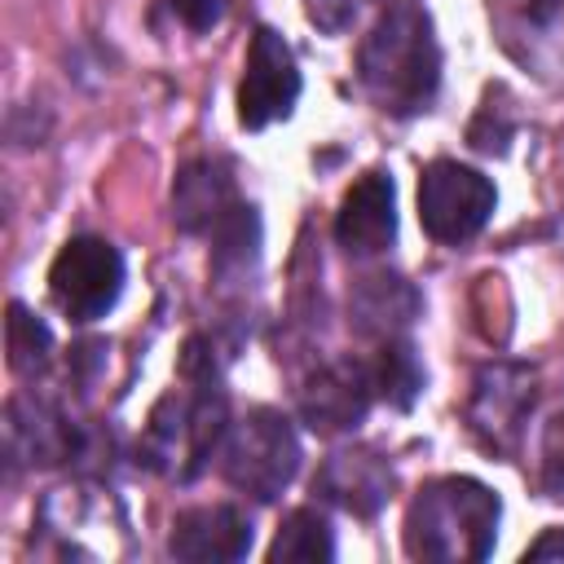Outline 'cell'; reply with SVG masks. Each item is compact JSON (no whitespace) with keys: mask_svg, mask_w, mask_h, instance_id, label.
Listing matches in <instances>:
<instances>
[{"mask_svg":"<svg viewBox=\"0 0 564 564\" xmlns=\"http://www.w3.org/2000/svg\"><path fill=\"white\" fill-rule=\"evenodd\" d=\"M494 203H498L494 181L480 176L467 163L436 159L419 176V220L445 247H458V242L476 238L489 225Z\"/></svg>","mask_w":564,"mask_h":564,"instance_id":"5","label":"cell"},{"mask_svg":"<svg viewBox=\"0 0 564 564\" xmlns=\"http://www.w3.org/2000/svg\"><path fill=\"white\" fill-rule=\"evenodd\" d=\"M551 555H564V529H551L546 538H538V542L524 551V560H551Z\"/></svg>","mask_w":564,"mask_h":564,"instance_id":"23","label":"cell"},{"mask_svg":"<svg viewBox=\"0 0 564 564\" xmlns=\"http://www.w3.org/2000/svg\"><path fill=\"white\" fill-rule=\"evenodd\" d=\"M225 4H229V0H172L176 18H181L189 31H212V26L225 18Z\"/></svg>","mask_w":564,"mask_h":564,"instance_id":"22","label":"cell"},{"mask_svg":"<svg viewBox=\"0 0 564 564\" xmlns=\"http://www.w3.org/2000/svg\"><path fill=\"white\" fill-rule=\"evenodd\" d=\"M185 366H198V357L185 348ZM225 436V397L216 392L212 383V366L198 370V388L185 397V392H172L159 401V410L150 414V427H145V458L167 471V476H198L203 458L216 449V441Z\"/></svg>","mask_w":564,"mask_h":564,"instance_id":"3","label":"cell"},{"mask_svg":"<svg viewBox=\"0 0 564 564\" xmlns=\"http://www.w3.org/2000/svg\"><path fill=\"white\" fill-rule=\"evenodd\" d=\"M414 313H419V295L397 273H370L352 291V322L361 335L392 339L401 326H410Z\"/></svg>","mask_w":564,"mask_h":564,"instance_id":"16","label":"cell"},{"mask_svg":"<svg viewBox=\"0 0 564 564\" xmlns=\"http://www.w3.org/2000/svg\"><path fill=\"white\" fill-rule=\"evenodd\" d=\"M167 551L176 560L189 564H229L242 560L251 551V520L229 507V502H212V507H189L172 520V538Z\"/></svg>","mask_w":564,"mask_h":564,"instance_id":"11","label":"cell"},{"mask_svg":"<svg viewBox=\"0 0 564 564\" xmlns=\"http://www.w3.org/2000/svg\"><path fill=\"white\" fill-rule=\"evenodd\" d=\"M529 410H533V375L524 366H489L476 375L467 419L489 449H511Z\"/></svg>","mask_w":564,"mask_h":564,"instance_id":"10","label":"cell"},{"mask_svg":"<svg viewBox=\"0 0 564 564\" xmlns=\"http://www.w3.org/2000/svg\"><path fill=\"white\" fill-rule=\"evenodd\" d=\"M269 560L273 564H282V560H300V564L335 560V533H330L326 516L313 507H295L291 516H282L273 546H269Z\"/></svg>","mask_w":564,"mask_h":564,"instance_id":"17","label":"cell"},{"mask_svg":"<svg viewBox=\"0 0 564 564\" xmlns=\"http://www.w3.org/2000/svg\"><path fill=\"white\" fill-rule=\"evenodd\" d=\"M123 291V256L106 238L79 234L70 238L53 269H48V295L70 322H97L115 308Z\"/></svg>","mask_w":564,"mask_h":564,"instance_id":"6","label":"cell"},{"mask_svg":"<svg viewBox=\"0 0 564 564\" xmlns=\"http://www.w3.org/2000/svg\"><path fill=\"white\" fill-rule=\"evenodd\" d=\"M220 467L234 489L251 494L256 502H273L300 471V436L291 419L264 405L238 419L225 436Z\"/></svg>","mask_w":564,"mask_h":564,"instance_id":"4","label":"cell"},{"mask_svg":"<svg viewBox=\"0 0 564 564\" xmlns=\"http://www.w3.org/2000/svg\"><path fill=\"white\" fill-rule=\"evenodd\" d=\"M357 9H361V0H304L308 22L322 26V31H330V35H339L357 18Z\"/></svg>","mask_w":564,"mask_h":564,"instance_id":"21","label":"cell"},{"mask_svg":"<svg viewBox=\"0 0 564 564\" xmlns=\"http://www.w3.org/2000/svg\"><path fill=\"white\" fill-rule=\"evenodd\" d=\"M502 502L471 476H441L423 485L405 511V555L410 560H485L498 538Z\"/></svg>","mask_w":564,"mask_h":564,"instance_id":"2","label":"cell"},{"mask_svg":"<svg viewBox=\"0 0 564 564\" xmlns=\"http://www.w3.org/2000/svg\"><path fill=\"white\" fill-rule=\"evenodd\" d=\"M295 97H300V66H295L291 44L273 26H256L242 84H238V123L247 132H260L286 119L295 110Z\"/></svg>","mask_w":564,"mask_h":564,"instance_id":"7","label":"cell"},{"mask_svg":"<svg viewBox=\"0 0 564 564\" xmlns=\"http://www.w3.org/2000/svg\"><path fill=\"white\" fill-rule=\"evenodd\" d=\"M397 238V189L388 172H361L339 212H335V242L348 256H379Z\"/></svg>","mask_w":564,"mask_h":564,"instance_id":"9","label":"cell"},{"mask_svg":"<svg viewBox=\"0 0 564 564\" xmlns=\"http://www.w3.org/2000/svg\"><path fill=\"white\" fill-rule=\"evenodd\" d=\"M172 207H176L181 229H189V234H212V229L238 207V198H234V181L225 176L220 163L198 159V163L181 167L176 189H172Z\"/></svg>","mask_w":564,"mask_h":564,"instance_id":"14","label":"cell"},{"mask_svg":"<svg viewBox=\"0 0 564 564\" xmlns=\"http://www.w3.org/2000/svg\"><path fill=\"white\" fill-rule=\"evenodd\" d=\"M538 485L546 498L564 502V410L551 414L542 432V458H538Z\"/></svg>","mask_w":564,"mask_h":564,"instance_id":"20","label":"cell"},{"mask_svg":"<svg viewBox=\"0 0 564 564\" xmlns=\"http://www.w3.org/2000/svg\"><path fill=\"white\" fill-rule=\"evenodd\" d=\"M357 75L379 110L388 115L427 110L441 84V53L427 13L410 0H397L366 35L357 53Z\"/></svg>","mask_w":564,"mask_h":564,"instance_id":"1","label":"cell"},{"mask_svg":"<svg viewBox=\"0 0 564 564\" xmlns=\"http://www.w3.org/2000/svg\"><path fill=\"white\" fill-rule=\"evenodd\" d=\"M4 436H9V454L18 458H31V463H62L79 449V436L70 427V419L44 401H13L9 405V423H4Z\"/></svg>","mask_w":564,"mask_h":564,"instance_id":"13","label":"cell"},{"mask_svg":"<svg viewBox=\"0 0 564 564\" xmlns=\"http://www.w3.org/2000/svg\"><path fill=\"white\" fill-rule=\"evenodd\" d=\"M313 494L335 502L348 516H375L388 494H392V467L379 449L357 445V449H335L313 480Z\"/></svg>","mask_w":564,"mask_h":564,"instance_id":"12","label":"cell"},{"mask_svg":"<svg viewBox=\"0 0 564 564\" xmlns=\"http://www.w3.org/2000/svg\"><path fill=\"white\" fill-rule=\"evenodd\" d=\"M370 375H375V392L392 410H410L414 397L423 392V366L405 339H383L379 357L370 361Z\"/></svg>","mask_w":564,"mask_h":564,"instance_id":"18","label":"cell"},{"mask_svg":"<svg viewBox=\"0 0 564 564\" xmlns=\"http://www.w3.org/2000/svg\"><path fill=\"white\" fill-rule=\"evenodd\" d=\"M4 348H9V366L18 375H40L48 366V352H53V335L48 326L26 313L18 300L9 304V317H4Z\"/></svg>","mask_w":564,"mask_h":564,"instance_id":"19","label":"cell"},{"mask_svg":"<svg viewBox=\"0 0 564 564\" xmlns=\"http://www.w3.org/2000/svg\"><path fill=\"white\" fill-rule=\"evenodd\" d=\"M489 18L498 22L507 48L524 40V62H542L546 48L564 53V0H489Z\"/></svg>","mask_w":564,"mask_h":564,"instance_id":"15","label":"cell"},{"mask_svg":"<svg viewBox=\"0 0 564 564\" xmlns=\"http://www.w3.org/2000/svg\"><path fill=\"white\" fill-rule=\"evenodd\" d=\"M375 397L379 392H375V375L366 361H330L300 392V419L313 432L335 436V432L357 427Z\"/></svg>","mask_w":564,"mask_h":564,"instance_id":"8","label":"cell"}]
</instances>
